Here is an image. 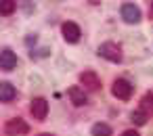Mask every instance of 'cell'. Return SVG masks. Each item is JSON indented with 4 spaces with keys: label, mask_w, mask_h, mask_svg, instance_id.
Masks as SVG:
<instances>
[{
    "label": "cell",
    "mask_w": 153,
    "mask_h": 136,
    "mask_svg": "<svg viewBox=\"0 0 153 136\" xmlns=\"http://www.w3.org/2000/svg\"><path fill=\"white\" fill-rule=\"evenodd\" d=\"M92 136H111V128L107 123H94L92 126Z\"/></svg>",
    "instance_id": "cell-12"
},
{
    "label": "cell",
    "mask_w": 153,
    "mask_h": 136,
    "mask_svg": "<svg viewBox=\"0 0 153 136\" xmlns=\"http://www.w3.org/2000/svg\"><path fill=\"white\" fill-rule=\"evenodd\" d=\"M40 136H53V134H40Z\"/></svg>",
    "instance_id": "cell-17"
},
{
    "label": "cell",
    "mask_w": 153,
    "mask_h": 136,
    "mask_svg": "<svg viewBox=\"0 0 153 136\" xmlns=\"http://www.w3.org/2000/svg\"><path fill=\"white\" fill-rule=\"evenodd\" d=\"M7 134L9 136H23V134H27L30 132V126L23 121V119H19V117H15V119H9V123H7Z\"/></svg>",
    "instance_id": "cell-3"
},
{
    "label": "cell",
    "mask_w": 153,
    "mask_h": 136,
    "mask_svg": "<svg viewBox=\"0 0 153 136\" xmlns=\"http://www.w3.org/2000/svg\"><path fill=\"white\" fill-rule=\"evenodd\" d=\"M13 67H17V57L11 48H4L2 52H0V69L4 71H11Z\"/></svg>",
    "instance_id": "cell-7"
},
{
    "label": "cell",
    "mask_w": 153,
    "mask_h": 136,
    "mask_svg": "<svg viewBox=\"0 0 153 136\" xmlns=\"http://www.w3.org/2000/svg\"><path fill=\"white\" fill-rule=\"evenodd\" d=\"M67 96L71 98V103H74L76 107H82V105H86V103H88V98H86L84 90H82V88H78V86H71V88L67 90Z\"/></svg>",
    "instance_id": "cell-9"
},
{
    "label": "cell",
    "mask_w": 153,
    "mask_h": 136,
    "mask_svg": "<svg viewBox=\"0 0 153 136\" xmlns=\"http://www.w3.org/2000/svg\"><path fill=\"white\" fill-rule=\"evenodd\" d=\"M151 13H153V0H151Z\"/></svg>",
    "instance_id": "cell-16"
},
{
    "label": "cell",
    "mask_w": 153,
    "mask_h": 136,
    "mask_svg": "<svg viewBox=\"0 0 153 136\" xmlns=\"http://www.w3.org/2000/svg\"><path fill=\"white\" fill-rule=\"evenodd\" d=\"M15 96H17V90H15L9 82H2V84H0V101H2V103H11Z\"/></svg>",
    "instance_id": "cell-10"
},
{
    "label": "cell",
    "mask_w": 153,
    "mask_h": 136,
    "mask_svg": "<svg viewBox=\"0 0 153 136\" xmlns=\"http://www.w3.org/2000/svg\"><path fill=\"white\" fill-rule=\"evenodd\" d=\"M122 19L126 23H138L140 21V9L134 4H124L122 7Z\"/></svg>",
    "instance_id": "cell-8"
},
{
    "label": "cell",
    "mask_w": 153,
    "mask_h": 136,
    "mask_svg": "<svg viewBox=\"0 0 153 136\" xmlns=\"http://www.w3.org/2000/svg\"><path fill=\"white\" fill-rule=\"evenodd\" d=\"M15 9H17V2H15V0H0V13H2L4 17H9Z\"/></svg>",
    "instance_id": "cell-11"
},
{
    "label": "cell",
    "mask_w": 153,
    "mask_h": 136,
    "mask_svg": "<svg viewBox=\"0 0 153 136\" xmlns=\"http://www.w3.org/2000/svg\"><path fill=\"white\" fill-rule=\"evenodd\" d=\"M130 119H132V123H136V126H145V123H147V115H145L143 109H140V111H132Z\"/></svg>",
    "instance_id": "cell-13"
},
{
    "label": "cell",
    "mask_w": 153,
    "mask_h": 136,
    "mask_svg": "<svg viewBox=\"0 0 153 136\" xmlns=\"http://www.w3.org/2000/svg\"><path fill=\"white\" fill-rule=\"evenodd\" d=\"M111 92H113V96H115V98H120V101H128V98L132 96V84H130L128 80L120 78V80H115V82H113Z\"/></svg>",
    "instance_id": "cell-2"
},
{
    "label": "cell",
    "mask_w": 153,
    "mask_h": 136,
    "mask_svg": "<svg viewBox=\"0 0 153 136\" xmlns=\"http://www.w3.org/2000/svg\"><path fill=\"white\" fill-rule=\"evenodd\" d=\"M122 136H138V132H134V130H126Z\"/></svg>",
    "instance_id": "cell-15"
},
{
    "label": "cell",
    "mask_w": 153,
    "mask_h": 136,
    "mask_svg": "<svg viewBox=\"0 0 153 136\" xmlns=\"http://www.w3.org/2000/svg\"><path fill=\"white\" fill-rule=\"evenodd\" d=\"M30 111H32L34 119L42 121V119L46 117V113H48V103H46V98H34L32 105H30Z\"/></svg>",
    "instance_id": "cell-4"
},
{
    "label": "cell",
    "mask_w": 153,
    "mask_h": 136,
    "mask_svg": "<svg viewBox=\"0 0 153 136\" xmlns=\"http://www.w3.org/2000/svg\"><path fill=\"white\" fill-rule=\"evenodd\" d=\"M99 55L111 63H120L122 61V48L115 44V42H105L99 46Z\"/></svg>",
    "instance_id": "cell-1"
},
{
    "label": "cell",
    "mask_w": 153,
    "mask_h": 136,
    "mask_svg": "<svg viewBox=\"0 0 153 136\" xmlns=\"http://www.w3.org/2000/svg\"><path fill=\"white\" fill-rule=\"evenodd\" d=\"M80 84L86 88V90H99L101 88V80L94 71H84L80 73Z\"/></svg>",
    "instance_id": "cell-5"
},
{
    "label": "cell",
    "mask_w": 153,
    "mask_h": 136,
    "mask_svg": "<svg viewBox=\"0 0 153 136\" xmlns=\"http://www.w3.org/2000/svg\"><path fill=\"white\" fill-rule=\"evenodd\" d=\"M61 32H63V38H65L67 42H78L80 36H82L80 27H78L76 23H71V21H65V23L61 25Z\"/></svg>",
    "instance_id": "cell-6"
},
{
    "label": "cell",
    "mask_w": 153,
    "mask_h": 136,
    "mask_svg": "<svg viewBox=\"0 0 153 136\" xmlns=\"http://www.w3.org/2000/svg\"><path fill=\"white\" fill-rule=\"evenodd\" d=\"M140 105H143V111H149V113H153V92H147V94L143 96Z\"/></svg>",
    "instance_id": "cell-14"
}]
</instances>
